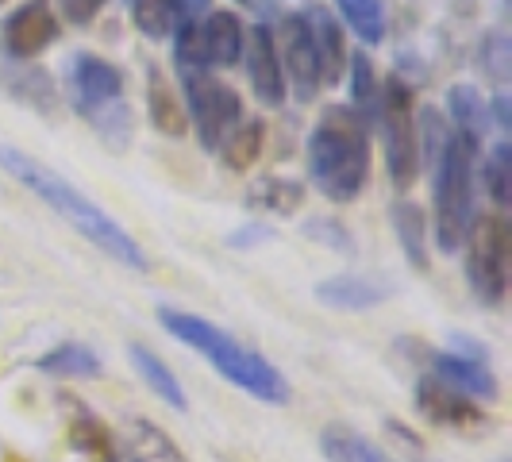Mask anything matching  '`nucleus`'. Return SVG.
<instances>
[{"label": "nucleus", "instance_id": "f257e3e1", "mask_svg": "<svg viewBox=\"0 0 512 462\" xmlns=\"http://www.w3.org/2000/svg\"><path fill=\"white\" fill-rule=\"evenodd\" d=\"M0 166L8 170V178H16L43 205L54 208L70 228L81 231V239H89L101 255H108L112 262H120V266H128V270H147L151 266L147 255H143V247L131 239L128 231L120 228L97 201H89L77 185H70V181L62 178L54 166L39 162L35 154L20 151L12 143H0Z\"/></svg>", "mask_w": 512, "mask_h": 462}, {"label": "nucleus", "instance_id": "f03ea898", "mask_svg": "<svg viewBox=\"0 0 512 462\" xmlns=\"http://www.w3.org/2000/svg\"><path fill=\"white\" fill-rule=\"evenodd\" d=\"M308 178L335 201L351 205L370 181V128L347 104H328L308 135Z\"/></svg>", "mask_w": 512, "mask_h": 462}, {"label": "nucleus", "instance_id": "7ed1b4c3", "mask_svg": "<svg viewBox=\"0 0 512 462\" xmlns=\"http://www.w3.org/2000/svg\"><path fill=\"white\" fill-rule=\"evenodd\" d=\"M158 320H162V328L174 335V339H181L185 347H193L197 355H205L220 370V378L239 385L255 401H266V405H285L289 401L293 389H289L282 370L274 362H266L262 355H255L251 347H243L239 339H231L224 328L208 324L205 316H193V312L162 305L158 308Z\"/></svg>", "mask_w": 512, "mask_h": 462}, {"label": "nucleus", "instance_id": "20e7f679", "mask_svg": "<svg viewBox=\"0 0 512 462\" xmlns=\"http://www.w3.org/2000/svg\"><path fill=\"white\" fill-rule=\"evenodd\" d=\"M436 185H432V201H436V247L443 255L459 251L466 235L478 220V201H474V170H478V143L466 139L451 128L443 151L436 154Z\"/></svg>", "mask_w": 512, "mask_h": 462}, {"label": "nucleus", "instance_id": "39448f33", "mask_svg": "<svg viewBox=\"0 0 512 462\" xmlns=\"http://www.w3.org/2000/svg\"><path fill=\"white\" fill-rule=\"evenodd\" d=\"M382 135H385V166L397 189H409L420 178V143H416V104L412 89L401 77H389L382 85Z\"/></svg>", "mask_w": 512, "mask_h": 462}, {"label": "nucleus", "instance_id": "423d86ee", "mask_svg": "<svg viewBox=\"0 0 512 462\" xmlns=\"http://www.w3.org/2000/svg\"><path fill=\"white\" fill-rule=\"evenodd\" d=\"M466 243V282L478 305L497 308L509 293V224L501 216H478Z\"/></svg>", "mask_w": 512, "mask_h": 462}, {"label": "nucleus", "instance_id": "0eeeda50", "mask_svg": "<svg viewBox=\"0 0 512 462\" xmlns=\"http://www.w3.org/2000/svg\"><path fill=\"white\" fill-rule=\"evenodd\" d=\"M181 85H185V116L193 120L201 147L216 151L224 143V135L243 120L239 93L208 70H181Z\"/></svg>", "mask_w": 512, "mask_h": 462}, {"label": "nucleus", "instance_id": "6e6552de", "mask_svg": "<svg viewBox=\"0 0 512 462\" xmlns=\"http://www.w3.org/2000/svg\"><path fill=\"white\" fill-rule=\"evenodd\" d=\"M66 93L77 112L93 124L97 116L124 104V74L112 62H104L101 54L77 51L66 58Z\"/></svg>", "mask_w": 512, "mask_h": 462}, {"label": "nucleus", "instance_id": "1a4fd4ad", "mask_svg": "<svg viewBox=\"0 0 512 462\" xmlns=\"http://www.w3.org/2000/svg\"><path fill=\"white\" fill-rule=\"evenodd\" d=\"M278 62H282L285 85H293V97L301 104L316 101L320 93V66H316V51H312V35H308L305 16H282L278 24Z\"/></svg>", "mask_w": 512, "mask_h": 462}, {"label": "nucleus", "instance_id": "9d476101", "mask_svg": "<svg viewBox=\"0 0 512 462\" xmlns=\"http://www.w3.org/2000/svg\"><path fill=\"white\" fill-rule=\"evenodd\" d=\"M0 39H4V54L8 58H20V62L47 51L54 39H58V16H54L51 0H27V4H20L4 20Z\"/></svg>", "mask_w": 512, "mask_h": 462}, {"label": "nucleus", "instance_id": "9b49d317", "mask_svg": "<svg viewBox=\"0 0 512 462\" xmlns=\"http://www.w3.org/2000/svg\"><path fill=\"white\" fill-rule=\"evenodd\" d=\"M424 351V362L436 370V378L451 389H459L462 397L470 401H497L501 385H497V374L486 366V359H470V355H459V351H436L428 343H420Z\"/></svg>", "mask_w": 512, "mask_h": 462}, {"label": "nucleus", "instance_id": "f8f14e48", "mask_svg": "<svg viewBox=\"0 0 512 462\" xmlns=\"http://www.w3.org/2000/svg\"><path fill=\"white\" fill-rule=\"evenodd\" d=\"M416 412L428 416L432 424H443V428H482L486 424V409L470 397H462L459 389L443 385L439 378H420L416 382Z\"/></svg>", "mask_w": 512, "mask_h": 462}, {"label": "nucleus", "instance_id": "ddd939ff", "mask_svg": "<svg viewBox=\"0 0 512 462\" xmlns=\"http://www.w3.org/2000/svg\"><path fill=\"white\" fill-rule=\"evenodd\" d=\"M247 77H251V89L266 108H282L285 104V74L282 62H278V43H274V31L266 24H255L247 31Z\"/></svg>", "mask_w": 512, "mask_h": 462}, {"label": "nucleus", "instance_id": "4468645a", "mask_svg": "<svg viewBox=\"0 0 512 462\" xmlns=\"http://www.w3.org/2000/svg\"><path fill=\"white\" fill-rule=\"evenodd\" d=\"M0 93H8L12 101L27 104L43 116H51L58 108V93H54V81L47 70L39 66H24L20 58H8L0 51Z\"/></svg>", "mask_w": 512, "mask_h": 462}, {"label": "nucleus", "instance_id": "2eb2a0df", "mask_svg": "<svg viewBox=\"0 0 512 462\" xmlns=\"http://www.w3.org/2000/svg\"><path fill=\"white\" fill-rule=\"evenodd\" d=\"M116 462H185V455L158 424L131 416L124 420L120 439H116Z\"/></svg>", "mask_w": 512, "mask_h": 462}, {"label": "nucleus", "instance_id": "dca6fc26", "mask_svg": "<svg viewBox=\"0 0 512 462\" xmlns=\"http://www.w3.org/2000/svg\"><path fill=\"white\" fill-rule=\"evenodd\" d=\"M389 285L374 274H335L328 282L316 285V301L339 312H366V308H378L389 301Z\"/></svg>", "mask_w": 512, "mask_h": 462}, {"label": "nucleus", "instance_id": "f3484780", "mask_svg": "<svg viewBox=\"0 0 512 462\" xmlns=\"http://www.w3.org/2000/svg\"><path fill=\"white\" fill-rule=\"evenodd\" d=\"M308 35H312V51L320 66V85H339L347 70V43H343V27L328 8H308L305 12Z\"/></svg>", "mask_w": 512, "mask_h": 462}, {"label": "nucleus", "instance_id": "a211bd4d", "mask_svg": "<svg viewBox=\"0 0 512 462\" xmlns=\"http://www.w3.org/2000/svg\"><path fill=\"white\" fill-rule=\"evenodd\" d=\"M128 359L135 366V374L143 378V385H151V393L158 401H166L174 412H189V397H185V389L181 382L174 378V370L166 366V362L154 355L151 347H143V343H131L128 347Z\"/></svg>", "mask_w": 512, "mask_h": 462}, {"label": "nucleus", "instance_id": "6ab92c4d", "mask_svg": "<svg viewBox=\"0 0 512 462\" xmlns=\"http://www.w3.org/2000/svg\"><path fill=\"white\" fill-rule=\"evenodd\" d=\"M147 108H151V124L170 139H181L189 131V116H185V104L178 101L174 85L166 81V74L158 66H147Z\"/></svg>", "mask_w": 512, "mask_h": 462}, {"label": "nucleus", "instance_id": "aec40b11", "mask_svg": "<svg viewBox=\"0 0 512 462\" xmlns=\"http://www.w3.org/2000/svg\"><path fill=\"white\" fill-rule=\"evenodd\" d=\"M216 151H220V158H224V166H228L231 174L251 170L262 158V151H266V120H239L224 135V143Z\"/></svg>", "mask_w": 512, "mask_h": 462}, {"label": "nucleus", "instance_id": "412c9836", "mask_svg": "<svg viewBox=\"0 0 512 462\" xmlns=\"http://www.w3.org/2000/svg\"><path fill=\"white\" fill-rule=\"evenodd\" d=\"M347 70H351V101H355V116L366 128L378 124L382 116V85H378V70L370 62V54H347Z\"/></svg>", "mask_w": 512, "mask_h": 462}, {"label": "nucleus", "instance_id": "4be33fe9", "mask_svg": "<svg viewBox=\"0 0 512 462\" xmlns=\"http://www.w3.org/2000/svg\"><path fill=\"white\" fill-rule=\"evenodd\" d=\"M201 27H205V43H208V66H235L243 58L247 31L239 24V16L212 12L208 20H201Z\"/></svg>", "mask_w": 512, "mask_h": 462}, {"label": "nucleus", "instance_id": "5701e85b", "mask_svg": "<svg viewBox=\"0 0 512 462\" xmlns=\"http://www.w3.org/2000/svg\"><path fill=\"white\" fill-rule=\"evenodd\" d=\"M43 374L51 378H70V382H81V378H97L101 374V355L85 343H58L47 355H39L35 362Z\"/></svg>", "mask_w": 512, "mask_h": 462}, {"label": "nucleus", "instance_id": "b1692460", "mask_svg": "<svg viewBox=\"0 0 512 462\" xmlns=\"http://www.w3.org/2000/svg\"><path fill=\"white\" fill-rule=\"evenodd\" d=\"M389 220H393V228H397L401 251H405L412 270H428V220H424L420 205L397 201V205L389 208Z\"/></svg>", "mask_w": 512, "mask_h": 462}, {"label": "nucleus", "instance_id": "393cba45", "mask_svg": "<svg viewBox=\"0 0 512 462\" xmlns=\"http://www.w3.org/2000/svg\"><path fill=\"white\" fill-rule=\"evenodd\" d=\"M320 451L332 462H393L382 447H374L366 436L343 428V424H332L320 432Z\"/></svg>", "mask_w": 512, "mask_h": 462}, {"label": "nucleus", "instance_id": "a878e982", "mask_svg": "<svg viewBox=\"0 0 512 462\" xmlns=\"http://www.w3.org/2000/svg\"><path fill=\"white\" fill-rule=\"evenodd\" d=\"M70 439H74L77 451H85L93 462H116V436L112 428L97 420L89 409H77L70 420Z\"/></svg>", "mask_w": 512, "mask_h": 462}, {"label": "nucleus", "instance_id": "bb28decb", "mask_svg": "<svg viewBox=\"0 0 512 462\" xmlns=\"http://www.w3.org/2000/svg\"><path fill=\"white\" fill-rule=\"evenodd\" d=\"M447 112H451V124H455L459 135L474 139V143L482 139L489 108L474 85H451V89H447Z\"/></svg>", "mask_w": 512, "mask_h": 462}, {"label": "nucleus", "instance_id": "cd10ccee", "mask_svg": "<svg viewBox=\"0 0 512 462\" xmlns=\"http://www.w3.org/2000/svg\"><path fill=\"white\" fill-rule=\"evenodd\" d=\"M131 16L147 39H170L185 24L181 0H131Z\"/></svg>", "mask_w": 512, "mask_h": 462}, {"label": "nucleus", "instance_id": "c85d7f7f", "mask_svg": "<svg viewBox=\"0 0 512 462\" xmlns=\"http://www.w3.org/2000/svg\"><path fill=\"white\" fill-rule=\"evenodd\" d=\"M339 16L347 20V27L359 35L362 43L378 47L385 39V4L382 0H335Z\"/></svg>", "mask_w": 512, "mask_h": 462}, {"label": "nucleus", "instance_id": "c756f323", "mask_svg": "<svg viewBox=\"0 0 512 462\" xmlns=\"http://www.w3.org/2000/svg\"><path fill=\"white\" fill-rule=\"evenodd\" d=\"M247 201L255 208H266V212H278V216H293L301 201H305V189L297 181H285V178H262L251 185Z\"/></svg>", "mask_w": 512, "mask_h": 462}, {"label": "nucleus", "instance_id": "7c9ffc66", "mask_svg": "<svg viewBox=\"0 0 512 462\" xmlns=\"http://www.w3.org/2000/svg\"><path fill=\"white\" fill-rule=\"evenodd\" d=\"M509 178H512V147H509V139H501L486 158V193L497 208L509 205V197H512Z\"/></svg>", "mask_w": 512, "mask_h": 462}, {"label": "nucleus", "instance_id": "2f4dec72", "mask_svg": "<svg viewBox=\"0 0 512 462\" xmlns=\"http://www.w3.org/2000/svg\"><path fill=\"white\" fill-rule=\"evenodd\" d=\"M305 235H308V239H320V243H328V247H335V251H351V235L343 231V224H335V220H324V216L308 220Z\"/></svg>", "mask_w": 512, "mask_h": 462}, {"label": "nucleus", "instance_id": "473e14b6", "mask_svg": "<svg viewBox=\"0 0 512 462\" xmlns=\"http://www.w3.org/2000/svg\"><path fill=\"white\" fill-rule=\"evenodd\" d=\"M108 0H58V8H62V16L77 27H89L97 16H101V8Z\"/></svg>", "mask_w": 512, "mask_h": 462}, {"label": "nucleus", "instance_id": "72a5a7b5", "mask_svg": "<svg viewBox=\"0 0 512 462\" xmlns=\"http://www.w3.org/2000/svg\"><path fill=\"white\" fill-rule=\"evenodd\" d=\"M482 54H489V58H486V70L493 74V81L501 85V81L509 77V66H505V54H509V47H505V35H489L486 47H482Z\"/></svg>", "mask_w": 512, "mask_h": 462}, {"label": "nucleus", "instance_id": "f704fd0d", "mask_svg": "<svg viewBox=\"0 0 512 462\" xmlns=\"http://www.w3.org/2000/svg\"><path fill=\"white\" fill-rule=\"evenodd\" d=\"M270 239V228H243V231H235L228 243L231 247H247V243H266Z\"/></svg>", "mask_w": 512, "mask_h": 462}, {"label": "nucleus", "instance_id": "c9c22d12", "mask_svg": "<svg viewBox=\"0 0 512 462\" xmlns=\"http://www.w3.org/2000/svg\"><path fill=\"white\" fill-rule=\"evenodd\" d=\"M493 116H497V128L501 131L512 128V112H509V97H505V93L493 97Z\"/></svg>", "mask_w": 512, "mask_h": 462}, {"label": "nucleus", "instance_id": "e433bc0d", "mask_svg": "<svg viewBox=\"0 0 512 462\" xmlns=\"http://www.w3.org/2000/svg\"><path fill=\"white\" fill-rule=\"evenodd\" d=\"M208 8V0H181V16L185 20H201Z\"/></svg>", "mask_w": 512, "mask_h": 462}, {"label": "nucleus", "instance_id": "4c0bfd02", "mask_svg": "<svg viewBox=\"0 0 512 462\" xmlns=\"http://www.w3.org/2000/svg\"><path fill=\"white\" fill-rule=\"evenodd\" d=\"M0 4H4V0H0Z\"/></svg>", "mask_w": 512, "mask_h": 462}]
</instances>
